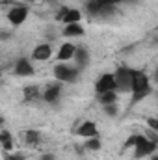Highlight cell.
Instances as JSON below:
<instances>
[{"label": "cell", "mask_w": 158, "mask_h": 160, "mask_svg": "<svg viewBox=\"0 0 158 160\" xmlns=\"http://www.w3.org/2000/svg\"><path fill=\"white\" fill-rule=\"evenodd\" d=\"M73 60L77 62L78 69L87 67V65H89V60H91V56H89V48L84 47V45H78V47L75 48V56H73Z\"/></svg>", "instance_id": "11"}, {"label": "cell", "mask_w": 158, "mask_h": 160, "mask_svg": "<svg viewBox=\"0 0 158 160\" xmlns=\"http://www.w3.org/2000/svg\"><path fill=\"white\" fill-rule=\"evenodd\" d=\"M101 147H102L101 136H93V138H87L84 142V149L86 151H101Z\"/></svg>", "instance_id": "17"}, {"label": "cell", "mask_w": 158, "mask_h": 160, "mask_svg": "<svg viewBox=\"0 0 158 160\" xmlns=\"http://www.w3.org/2000/svg\"><path fill=\"white\" fill-rule=\"evenodd\" d=\"M56 21H60L63 24H77L82 21V11L77 8H62L60 13L56 15Z\"/></svg>", "instance_id": "6"}, {"label": "cell", "mask_w": 158, "mask_h": 160, "mask_svg": "<svg viewBox=\"0 0 158 160\" xmlns=\"http://www.w3.org/2000/svg\"><path fill=\"white\" fill-rule=\"evenodd\" d=\"M75 134L80 136V138H93V136H99L97 123H95V121H84V123H80L78 128L75 130Z\"/></svg>", "instance_id": "9"}, {"label": "cell", "mask_w": 158, "mask_h": 160, "mask_svg": "<svg viewBox=\"0 0 158 160\" xmlns=\"http://www.w3.org/2000/svg\"><path fill=\"white\" fill-rule=\"evenodd\" d=\"M2 125H4V119H2V118H0V127H2Z\"/></svg>", "instance_id": "27"}, {"label": "cell", "mask_w": 158, "mask_h": 160, "mask_svg": "<svg viewBox=\"0 0 158 160\" xmlns=\"http://www.w3.org/2000/svg\"><path fill=\"white\" fill-rule=\"evenodd\" d=\"M112 75H114V82H116V89H117V91H123V93L130 91L132 67H128V65H119L117 69H116V73H112Z\"/></svg>", "instance_id": "3"}, {"label": "cell", "mask_w": 158, "mask_h": 160, "mask_svg": "<svg viewBox=\"0 0 158 160\" xmlns=\"http://www.w3.org/2000/svg\"><path fill=\"white\" fill-rule=\"evenodd\" d=\"M22 142L26 143V145H39V142H41V134H39V130H32V128H28V130H24L22 134Z\"/></svg>", "instance_id": "14"}, {"label": "cell", "mask_w": 158, "mask_h": 160, "mask_svg": "<svg viewBox=\"0 0 158 160\" xmlns=\"http://www.w3.org/2000/svg\"><path fill=\"white\" fill-rule=\"evenodd\" d=\"M60 95H62V82H56V84H50L43 93H41V99L45 101V102H56L58 99H60Z\"/></svg>", "instance_id": "10"}, {"label": "cell", "mask_w": 158, "mask_h": 160, "mask_svg": "<svg viewBox=\"0 0 158 160\" xmlns=\"http://www.w3.org/2000/svg\"><path fill=\"white\" fill-rule=\"evenodd\" d=\"M99 102L104 106V104H112V102H117V91H104L101 95H97Z\"/></svg>", "instance_id": "18"}, {"label": "cell", "mask_w": 158, "mask_h": 160, "mask_svg": "<svg viewBox=\"0 0 158 160\" xmlns=\"http://www.w3.org/2000/svg\"><path fill=\"white\" fill-rule=\"evenodd\" d=\"M24 97H26V101L39 99V97H41L39 88H37V86H26V88H24Z\"/></svg>", "instance_id": "19"}, {"label": "cell", "mask_w": 158, "mask_h": 160, "mask_svg": "<svg viewBox=\"0 0 158 160\" xmlns=\"http://www.w3.org/2000/svg\"><path fill=\"white\" fill-rule=\"evenodd\" d=\"M32 58H34L36 62H47V60H50V58H52V47H50L48 43H39V45L34 48Z\"/></svg>", "instance_id": "12"}, {"label": "cell", "mask_w": 158, "mask_h": 160, "mask_svg": "<svg viewBox=\"0 0 158 160\" xmlns=\"http://www.w3.org/2000/svg\"><path fill=\"white\" fill-rule=\"evenodd\" d=\"M75 48H77V45H73V43H63L62 47H60V50H58V54H56V60L58 62H69V60H73V56H75Z\"/></svg>", "instance_id": "13"}, {"label": "cell", "mask_w": 158, "mask_h": 160, "mask_svg": "<svg viewBox=\"0 0 158 160\" xmlns=\"http://www.w3.org/2000/svg\"><path fill=\"white\" fill-rule=\"evenodd\" d=\"M0 143H2L4 153H11L13 151V136H11L9 130H2L0 132Z\"/></svg>", "instance_id": "16"}, {"label": "cell", "mask_w": 158, "mask_h": 160, "mask_svg": "<svg viewBox=\"0 0 158 160\" xmlns=\"http://www.w3.org/2000/svg\"><path fill=\"white\" fill-rule=\"evenodd\" d=\"M4 160H24V155L22 153H6Z\"/></svg>", "instance_id": "22"}, {"label": "cell", "mask_w": 158, "mask_h": 160, "mask_svg": "<svg viewBox=\"0 0 158 160\" xmlns=\"http://www.w3.org/2000/svg\"><path fill=\"white\" fill-rule=\"evenodd\" d=\"M62 34L65 38H82L84 36V28L80 26V22H77V24H65Z\"/></svg>", "instance_id": "15"}, {"label": "cell", "mask_w": 158, "mask_h": 160, "mask_svg": "<svg viewBox=\"0 0 158 160\" xmlns=\"http://www.w3.org/2000/svg\"><path fill=\"white\" fill-rule=\"evenodd\" d=\"M140 138H141V134H130V136L126 138V142H125V149H128V147H134V145L140 142Z\"/></svg>", "instance_id": "21"}, {"label": "cell", "mask_w": 158, "mask_h": 160, "mask_svg": "<svg viewBox=\"0 0 158 160\" xmlns=\"http://www.w3.org/2000/svg\"><path fill=\"white\" fill-rule=\"evenodd\" d=\"M7 38H9V34H2L0 32V39H7Z\"/></svg>", "instance_id": "26"}, {"label": "cell", "mask_w": 158, "mask_h": 160, "mask_svg": "<svg viewBox=\"0 0 158 160\" xmlns=\"http://www.w3.org/2000/svg\"><path fill=\"white\" fill-rule=\"evenodd\" d=\"M130 91H132V101L130 106L138 104L140 101H143L147 95H151L153 88H151V78L140 71V69H132V82H130Z\"/></svg>", "instance_id": "1"}, {"label": "cell", "mask_w": 158, "mask_h": 160, "mask_svg": "<svg viewBox=\"0 0 158 160\" xmlns=\"http://www.w3.org/2000/svg\"><path fill=\"white\" fill-rule=\"evenodd\" d=\"M99 6H117V4H121L123 0H95Z\"/></svg>", "instance_id": "23"}, {"label": "cell", "mask_w": 158, "mask_h": 160, "mask_svg": "<svg viewBox=\"0 0 158 160\" xmlns=\"http://www.w3.org/2000/svg\"><path fill=\"white\" fill-rule=\"evenodd\" d=\"M147 125H149V128L158 130V119L156 118H149V119H147Z\"/></svg>", "instance_id": "24"}, {"label": "cell", "mask_w": 158, "mask_h": 160, "mask_svg": "<svg viewBox=\"0 0 158 160\" xmlns=\"http://www.w3.org/2000/svg\"><path fill=\"white\" fill-rule=\"evenodd\" d=\"M54 78L62 84H73L78 80V75H80V69L75 67V65H65V63H58L54 65Z\"/></svg>", "instance_id": "2"}, {"label": "cell", "mask_w": 158, "mask_h": 160, "mask_svg": "<svg viewBox=\"0 0 158 160\" xmlns=\"http://www.w3.org/2000/svg\"><path fill=\"white\" fill-rule=\"evenodd\" d=\"M39 160H54V155L52 153H45V155H41Z\"/></svg>", "instance_id": "25"}, {"label": "cell", "mask_w": 158, "mask_h": 160, "mask_svg": "<svg viewBox=\"0 0 158 160\" xmlns=\"http://www.w3.org/2000/svg\"><path fill=\"white\" fill-rule=\"evenodd\" d=\"M13 73H15L17 77L26 78V77H32V75L36 73V69H34V65H32V62H30L28 58H19V60L15 62V65H13Z\"/></svg>", "instance_id": "8"}, {"label": "cell", "mask_w": 158, "mask_h": 160, "mask_svg": "<svg viewBox=\"0 0 158 160\" xmlns=\"http://www.w3.org/2000/svg\"><path fill=\"white\" fill-rule=\"evenodd\" d=\"M117 102H112V104H104V114L110 116V118H116L119 112H117Z\"/></svg>", "instance_id": "20"}, {"label": "cell", "mask_w": 158, "mask_h": 160, "mask_svg": "<svg viewBox=\"0 0 158 160\" xmlns=\"http://www.w3.org/2000/svg\"><path fill=\"white\" fill-rule=\"evenodd\" d=\"M95 91H97V95H101L104 91H117L116 89V82H114V75L112 73L101 75L97 78V82H95Z\"/></svg>", "instance_id": "7"}, {"label": "cell", "mask_w": 158, "mask_h": 160, "mask_svg": "<svg viewBox=\"0 0 158 160\" xmlns=\"http://www.w3.org/2000/svg\"><path fill=\"white\" fill-rule=\"evenodd\" d=\"M28 15H30V8L24 6V4H17L15 8H11L7 11V21H9L11 26H21L28 19Z\"/></svg>", "instance_id": "5"}, {"label": "cell", "mask_w": 158, "mask_h": 160, "mask_svg": "<svg viewBox=\"0 0 158 160\" xmlns=\"http://www.w3.org/2000/svg\"><path fill=\"white\" fill-rule=\"evenodd\" d=\"M158 149V143L156 142H151V140H147L143 134H141V138H140V142L134 145V158H145V157H151L153 153H156Z\"/></svg>", "instance_id": "4"}, {"label": "cell", "mask_w": 158, "mask_h": 160, "mask_svg": "<svg viewBox=\"0 0 158 160\" xmlns=\"http://www.w3.org/2000/svg\"><path fill=\"white\" fill-rule=\"evenodd\" d=\"M0 2H2V0H0Z\"/></svg>", "instance_id": "28"}]
</instances>
